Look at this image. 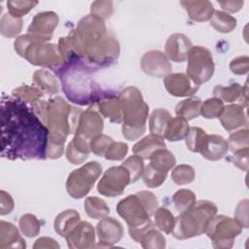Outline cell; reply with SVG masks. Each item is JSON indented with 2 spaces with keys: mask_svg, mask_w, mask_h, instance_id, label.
<instances>
[{
  "mask_svg": "<svg viewBox=\"0 0 249 249\" xmlns=\"http://www.w3.org/2000/svg\"><path fill=\"white\" fill-rule=\"evenodd\" d=\"M49 130L34 110L21 99H1V156L15 160H45Z\"/></svg>",
  "mask_w": 249,
  "mask_h": 249,
  "instance_id": "cell-1",
  "label": "cell"
},
{
  "mask_svg": "<svg viewBox=\"0 0 249 249\" xmlns=\"http://www.w3.org/2000/svg\"><path fill=\"white\" fill-rule=\"evenodd\" d=\"M68 35L76 56L89 67H106L119 57V42L107 30L104 20L95 16L84 17Z\"/></svg>",
  "mask_w": 249,
  "mask_h": 249,
  "instance_id": "cell-2",
  "label": "cell"
},
{
  "mask_svg": "<svg viewBox=\"0 0 249 249\" xmlns=\"http://www.w3.org/2000/svg\"><path fill=\"white\" fill-rule=\"evenodd\" d=\"M62 89L73 103L89 105L102 99L115 96L114 93L104 91L92 79L91 69L80 58L65 61L57 68Z\"/></svg>",
  "mask_w": 249,
  "mask_h": 249,
  "instance_id": "cell-3",
  "label": "cell"
},
{
  "mask_svg": "<svg viewBox=\"0 0 249 249\" xmlns=\"http://www.w3.org/2000/svg\"><path fill=\"white\" fill-rule=\"evenodd\" d=\"M81 113L82 110L72 107L60 96L48 100L44 121L49 130L47 158L53 160L62 156L66 138L75 132Z\"/></svg>",
  "mask_w": 249,
  "mask_h": 249,
  "instance_id": "cell-4",
  "label": "cell"
},
{
  "mask_svg": "<svg viewBox=\"0 0 249 249\" xmlns=\"http://www.w3.org/2000/svg\"><path fill=\"white\" fill-rule=\"evenodd\" d=\"M118 97L123 114V135L127 140H137L146 131L149 106L144 101L141 91L135 87L125 88Z\"/></svg>",
  "mask_w": 249,
  "mask_h": 249,
  "instance_id": "cell-5",
  "label": "cell"
},
{
  "mask_svg": "<svg viewBox=\"0 0 249 249\" xmlns=\"http://www.w3.org/2000/svg\"><path fill=\"white\" fill-rule=\"evenodd\" d=\"M47 41L49 40L46 38L27 33L17 38L14 43L15 51L33 65L58 68L64 63V59L57 45Z\"/></svg>",
  "mask_w": 249,
  "mask_h": 249,
  "instance_id": "cell-6",
  "label": "cell"
},
{
  "mask_svg": "<svg viewBox=\"0 0 249 249\" xmlns=\"http://www.w3.org/2000/svg\"><path fill=\"white\" fill-rule=\"evenodd\" d=\"M217 206L209 200H197L175 219L172 235L176 239H188L205 232L211 219L217 214Z\"/></svg>",
  "mask_w": 249,
  "mask_h": 249,
  "instance_id": "cell-7",
  "label": "cell"
},
{
  "mask_svg": "<svg viewBox=\"0 0 249 249\" xmlns=\"http://www.w3.org/2000/svg\"><path fill=\"white\" fill-rule=\"evenodd\" d=\"M158 205V199L153 193L141 191L120 200L116 209L128 228H135L151 221Z\"/></svg>",
  "mask_w": 249,
  "mask_h": 249,
  "instance_id": "cell-8",
  "label": "cell"
},
{
  "mask_svg": "<svg viewBox=\"0 0 249 249\" xmlns=\"http://www.w3.org/2000/svg\"><path fill=\"white\" fill-rule=\"evenodd\" d=\"M241 231L242 227L235 219L216 214L209 222L205 233L214 248L228 249L232 247L235 237Z\"/></svg>",
  "mask_w": 249,
  "mask_h": 249,
  "instance_id": "cell-9",
  "label": "cell"
},
{
  "mask_svg": "<svg viewBox=\"0 0 249 249\" xmlns=\"http://www.w3.org/2000/svg\"><path fill=\"white\" fill-rule=\"evenodd\" d=\"M102 172L98 161H89L73 170L66 181V191L73 198H82L92 189Z\"/></svg>",
  "mask_w": 249,
  "mask_h": 249,
  "instance_id": "cell-10",
  "label": "cell"
},
{
  "mask_svg": "<svg viewBox=\"0 0 249 249\" xmlns=\"http://www.w3.org/2000/svg\"><path fill=\"white\" fill-rule=\"evenodd\" d=\"M187 76L196 86H200L211 79L215 64L210 51L202 46H195L189 52Z\"/></svg>",
  "mask_w": 249,
  "mask_h": 249,
  "instance_id": "cell-11",
  "label": "cell"
},
{
  "mask_svg": "<svg viewBox=\"0 0 249 249\" xmlns=\"http://www.w3.org/2000/svg\"><path fill=\"white\" fill-rule=\"evenodd\" d=\"M129 183L130 175L124 165L112 166L102 175L97 184V191L102 196L115 197L121 196Z\"/></svg>",
  "mask_w": 249,
  "mask_h": 249,
  "instance_id": "cell-12",
  "label": "cell"
},
{
  "mask_svg": "<svg viewBox=\"0 0 249 249\" xmlns=\"http://www.w3.org/2000/svg\"><path fill=\"white\" fill-rule=\"evenodd\" d=\"M128 232L130 237L135 242L140 243L143 248L162 249L166 245L164 236L159 230L155 228L152 221H149L148 223L139 227L128 228Z\"/></svg>",
  "mask_w": 249,
  "mask_h": 249,
  "instance_id": "cell-13",
  "label": "cell"
},
{
  "mask_svg": "<svg viewBox=\"0 0 249 249\" xmlns=\"http://www.w3.org/2000/svg\"><path fill=\"white\" fill-rule=\"evenodd\" d=\"M96 233L98 237V244L95 245V247H113L114 244L118 243L122 239L124 235V229L117 219L113 217H105L97 223Z\"/></svg>",
  "mask_w": 249,
  "mask_h": 249,
  "instance_id": "cell-14",
  "label": "cell"
},
{
  "mask_svg": "<svg viewBox=\"0 0 249 249\" xmlns=\"http://www.w3.org/2000/svg\"><path fill=\"white\" fill-rule=\"evenodd\" d=\"M140 66L147 75L162 78L171 73V64L169 59L160 51H149L145 53L140 60Z\"/></svg>",
  "mask_w": 249,
  "mask_h": 249,
  "instance_id": "cell-15",
  "label": "cell"
},
{
  "mask_svg": "<svg viewBox=\"0 0 249 249\" xmlns=\"http://www.w3.org/2000/svg\"><path fill=\"white\" fill-rule=\"evenodd\" d=\"M102 130L103 120L96 111L92 109L82 111L75 130L76 135L90 141L96 135L101 134Z\"/></svg>",
  "mask_w": 249,
  "mask_h": 249,
  "instance_id": "cell-16",
  "label": "cell"
},
{
  "mask_svg": "<svg viewBox=\"0 0 249 249\" xmlns=\"http://www.w3.org/2000/svg\"><path fill=\"white\" fill-rule=\"evenodd\" d=\"M67 245L72 249H86L95 247V231L93 227L86 221H81L66 236Z\"/></svg>",
  "mask_w": 249,
  "mask_h": 249,
  "instance_id": "cell-17",
  "label": "cell"
},
{
  "mask_svg": "<svg viewBox=\"0 0 249 249\" xmlns=\"http://www.w3.org/2000/svg\"><path fill=\"white\" fill-rule=\"evenodd\" d=\"M163 84L166 90L173 96L185 97L195 94L198 86L184 73H170L163 79Z\"/></svg>",
  "mask_w": 249,
  "mask_h": 249,
  "instance_id": "cell-18",
  "label": "cell"
},
{
  "mask_svg": "<svg viewBox=\"0 0 249 249\" xmlns=\"http://www.w3.org/2000/svg\"><path fill=\"white\" fill-rule=\"evenodd\" d=\"M193 44L190 39L181 33L170 35L165 43V55L174 62H184L188 58Z\"/></svg>",
  "mask_w": 249,
  "mask_h": 249,
  "instance_id": "cell-19",
  "label": "cell"
},
{
  "mask_svg": "<svg viewBox=\"0 0 249 249\" xmlns=\"http://www.w3.org/2000/svg\"><path fill=\"white\" fill-rule=\"evenodd\" d=\"M58 16L54 12L38 13L28 26V33L37 35L48 40L53 37V32L57 26Z\"/></svg>",
  "mask_w": 249,
  "mask_h": 249,
  "instance_id": "cell-20",
  "label": "cell"
},
{
  "mask_svg": "<svg viewBox=\"0 0 249 249\" xmlns=\"http://www.w3.org/2000/svg\"><path fill=\"white\" fill-rule=\"evenodd\" d=\"M228 150V142L224 137L217 134H206L198 153L204 159L214 161L224 158Z\"/></svg>",
  "mask_w": 249,
  "mask_h": 249,
  "instance_id": "cell-21",
  "label": "cell"
},
{
  "mask_svg": "<svg viewBox=\"0 0 249 249\" xmlns=\"http://www.w3.org/2000/svg\"><path fill=\"white\" fill-rule=\"evenodd\" d=\"M243 108L239 104H230L224 107L220 122L227 131H232L247 124V117Z\"/></svg>",
  "mask_w": 249,
  "mask_h": 249,
  "instance_id": "cell-22",
  "label": "cell"
},
{
  "mask_svg": "<svg viewBox=\"0 0 249 249\" xmlns=\"http://www.w3.org/2000/svg\"><path fill=\"white\" fill-rule=\"evenodd\" d=\"M180 3L184 8V10L188 13L190 18L197 22L210 20V18H212L215 12L212 3L206 0H202V1L185 0V1H181Z\"/></svg>",
  "mask_w": 249,
  "mask_h": 249,
  "instance_id": "cell-23",
  "label": "cell"
},
{
  "mask_svg": "<svg viewBox=\"0 0 249 249\" xmlns=\"http://www.w3.org/2000/svg\"><path fill=\"white\" fill-rule=\"evenodd\" d=\"M89 152V141L75 134L67 145L65 155L67 160L72 164H81L88 159Z\"/></svg>",
  "mask_w": 249,
  "mask_h": 249,
  "instance_id": "cell-24",
  "label": "cell"
},
{
  "mask_svg": "<svg viewBox=\"0 0 249 249\" xmlns=\"http://www.w3.org/2000/svg\"><path fill=\"white\" fill-rule=\"evenodd\" d=\"M25 240L18 230L10 222L0 221V248H25Z\"/></svg>",
  "mask_w": 249,
  "mask_h": 249,
  "instance_id": "cell-25",
  "label": "cell"
},
{
  "mask_svg": "<svg viewBox=\"0 0 249 249\" xmlns=\"http://www.w3.org/2000/svg\"><path fill=\"white\" fill-rule=\"evenodd\" d=\"M80 222V214L74 209H67L56 216L53 229L58 235L65 237Z\"/></svg>",
  "mask_w": 249,
  "mask_h": 249,
  "instance_id": "cell-26",
  "label": "cell"
},
{
  "mask_svg": "<svg viewBox=\"0 0 249 249\" xmlns=\"http://www.w3.org/2000/svg\"><path fill=\"white\" fill-rule=\"evenodd\" d=\"M161 148H166L163 139L150 134L135 143L132 147V152L143 160H149L157 150Z\"/></svg>",
  "mask_w": 249,
  "mask_h": 249,
  "instance_id": "cell-27",
  "label": "cell"
},
{
  "mask_svg": "<svg viewBox=\"0 0 249 249\" xmlns=\"http://www.w3.org/2000/svg\"><path fill=\"white\" fill-rule=\"evenodd\" d=\"M171 118L170 113L166 109L158 108L154 110L149 120V129L151 134L164 139L165 129Z\"/></svg>",
  "mask_w": 249,
  "mask_h": 249,
  "instance_id": "cell-28",
  "label": "cell"
},
{
  "mask_svg": "<svg viewBox=\"0 0 249 249\" xmlns=\"http://www.w3.org/2000/svg\"><path fill=\"white\" fill-rule=\"evenodd\" d=\"M33 84L43 93L55 94L59 90V84L56 78L47 70H37L33 74Z\"/></svg>",
  "mask_w": 249,
  "mask_h": 249,
  "instance_id": "cell-29",
  "label": "cell"
},
{
  "mask_svg": "<svg viewBox=\"0 0 249 249\" xmlns=\"http://www.w3.org/2000/svg\"><path fill=\"white\" fill-rule=\"evenodd\" d=\"M98 111L103 117L108 118L112 123L120 124L123 121L120 99L116 95L99 101Z\"/></svg>",
  "mask_w": 249,
  "mask_h": 249,
  "instance_id": "cell-30",
  "label": "cell"
},
{
  "mask_svg": "<svg viewBox=\"0 0 249 249\" xmlns=\"http://www.w3.org/2000/svg\"><path fill=\"white\" fill-rule=\"evenodd\" d=\"M190 126L187 120L178 116L175 118H171L166 126L164 138L171 142L180 141L186 138Z\"/></svg>",
  "mask_w": 249,
  "mask_h": 249,
  "instance_id": "cell-31",
  "label": "cell"
},
{
  "mask_svg": "<svg viewBox=\"0 0 249 249\" xmlns=\"http://www.w3.org/2000/svg\"><path fill=\"white\" fill-rule=\"evenodd\" d=\"M12 95L18 97L27 103L32 109H35L44 99V93L36 87L32 86H20L12 91Z\"/></svg>",
  "mask_w": 249,
  "mask_h": 249,
  "instance_id": "cell-32",
  "label": "cell"
},
{
  "mask_svg": "<svg viewBox=\"0 0 249 249\" xmlns=\"http://www.w3.org/2000/svg\"><path fill=\"white\" fill-rule=\"evenodd\" d=\"M201 100L198 97H190L180 101L175 107V113L178 117L187 121L197 118L200 115Z\"/></svg>",
  "mask_w": 249,
  "mask_h": 249,
  "instance_id": "cell-33",
  "label": "cell"
},
{
  "mask_svg": "<svg viewBox=\"0 0 249 249\" xmlns=\"http://www.w3.org/2000/svg\"><path fill=\"white\" fill-rule=\"evenodd\" d=\"M150 165L154 168L168 173V171L175 165L176 160L174 155L166 148L157 150L149 159Z\"/></svg>",
  "mask_w": 249,
  "mask_h": 249,
  "instance_id": "cell-34",
  "label": "cell"
},
{
  "mask_svg": "<svg viewBox=\"0 0 249 249\" xmlns=\"http://www.w3.org/2000/svg\"><path fill=\"white\" fill-rule=\"evenodd\" d=\"M86 214L92 219H102L108 216L110 208L105 200L98 196H89L84 202Z\"/></svg>",
  "mask_w": 249,
  "mask_h": 249,
  "instance_id": "cell-35",
  "label": "cell"
},
{
  "mask_svg": "<svg viewBox=\"0 0 249 249\" xmlns=\"http://www.w3.org/2000/svg\"><path fill=\"white\" fill-rule=\"evenodd\" d=\"M209 21L210 25L221 33H230L236 26L235 18L223 11H215Z\"/></svg>",
  "mask_w": 249,
  "mask_h": 249,
  "instance_id": "cell-36",
  "label": "cell"
},
{
  "mask_svg": "<svg viewBox=\"0 0 249 249\" xmlns=\"http://www.w3.org/2000/svg\"><path fill=\"white\" fill-rule=\"evenodd\" d=\"M22 28V19L13 17L11 14H5L0 20V33L7 38L18 36Z\"/></svg>",
  "mask_w": 249,
  "mask_h": 249,
  "instance_id": "cell-37",
  "label": "cell"
},
{
  "mask_svg": "<svg viewBox=\"0 0 249 249\" xmlns=\"http://www.w3.org/2000/svg\"><path fill=\"white\" fill-rule=\"evenodd\" d=\"M156 227L164 233H171L175 226L174 215L164 207H158L154 213Z\"/></svg>",
  "mask_w": 249,
  "mask_h": 249,
  "instance_id": "cell-38",
  "label": "cell"
},
{
  "mask_svg": "<svg viewBox=\"0 0 249 249\" xmlns=\"http://www.w3.org/2000/svg\"><path fill=\"white\" fill-rule=\"evenodd\" d=\"M172 201L174 204L175 209L182 213L188 209H190L196 201V195L191 190L188 189H181L175 192L172 196Z\"/></svg>",
  "mask_w": 249,
  "mask_h": 249,
  "instance_id": "cell-39",
  "label": "cell"
},
{
  "mask_svg": "<svg viewBox=\"0 0 249 249\" xmlns=\"http://www.w3.org/2000/svg\"><path fill=\"white\" fill-rule=\"evenodd\" d=\"M241 90L242 87L237 83H233L228 87L217 85L213 89V95L222 101L224 100L226 102H234L238 100Z\"/></svg>",
  "mask_w": 249,
  "mask_h": 249,
  "instance_id": "cell-40",
  "label": "cell"
},
{
  "mask_svg": "<svg viewBox=\"0 0 249 249\" xmlns=\"http://www.w3.org/2000/svg\"><path fill=\"white\" fill-rule=\"evenodd\" d=\"M18 227L23 235L27 237H34L39 233L41 225L35 215L26 213L19 218Z\"/></svg>",
  "mask_w": 249,
  "mask_h": 249,
  "instance_id": "cell-41",
  "label": "cell"
},
{
  "mask_svg": "<svg viewBox=\"0 0 249 249\" xmlns=\"http://www.w3.org/2000/svg\"><path fill=\"white\" fill-rule=\"evenodd\" d=\"M224 103L217 97L206 99L200 106V115L205 119L219 118L224 110Z\"/></svg>",
  "mask_w": 249,
  "mask_h": 249,
  "instance_id": "cell-42",
  "label": "cell"
},
{
  "mask_svg": "<svg viewBox=\"0 0 249 249\" xmlns=\"http://www.w3.org/2000/svg\"><path fill=\"white\" fill-rule=\"evenodd\" d=\"M195 169L188 164H179L171 172V179L177 185H187L194 181Z\"/></svg>",
  "mask_w": 249,
  "mask_h": 249,
  "instance_id": "cell-43",
  "label": "cell"
},
{
  "mask_svg": "<svg viewBox=\"0 0 249 249\" xmlns=\"http://www.w3.org/2000/svg\"><path fill=\"white\" fill-rule=\"evenodd\" d=\"M249 131L247 128L239 129L230 135L228 139V148L231 152L235 153L249 146Z\"/></svg>",
  "mask_w": 249,
  "mask_h": 249,
  "instance_id": "cell-44",
  "label": "cell"
},
{
  "mask_svg": "<svg viewBox=\"0 0 249 249\" xmlns=\"http://www.w3.org/2000/svg\"><path fill=\"white\" fill-rule=\"evenodd\" d=\"M166 176H167L166 172L160 171V170L154 168L153 166H151L150 164H148L144 167V171L142 174L143 181L148 188L160 187L165 181Z\"/></svg>",
  "mask_w": 249,
  "mask_h": 249,
  "instance_id": "cell-45",
  "label": "cell"
},
{
  "mask_svg": "<svg viewBox=\"0 0 249 249\" xmlns=\"http://www.w3.org/2000/svg\"><path fill=\"white\" fill-rule=\"evenodd\" d=\"M122 165H124L128 170L130 175V183H134L140 177H142L145 166L141 157L137 155L130 156L122 163Z\"/></svg>",
  "mask_w": 249,
  "mask_h": 249,
  "instance_id": "cell-46",
  "label": "cell"
},
{
  "mask_svg": "<svg viewBox=\"0 0 249 249\" xmlns=\"http://www.w3.org/2000/svg\"><path fill=\"white\" fill-rule=\"evenodd\" d=\"M206 134L207 133L200 127H197V126L190 127L189 132L186 136V145L188 149L192 152L198 153Z\"/></svg>",
  "mask_w": 249,
  "mask_h": 249,
  "instance_id": "cell-47",
  "label": "cell"
},
{
  "mask_svg": "<svg viewBox=\"0 0 249 249\" xmlns=\"http://www.w3.org/2000/svg\"><path fill=\"white\" fill-rule=\"evenodd\" d=\"M38 3V1H8L7 7L9 14L15 18H21V17L30 12Z\"/></svg>",
  "mask_w": 249,
  "mask_h": 249,
  "instance_id": "cell-48",
  "label": "cell"
},
{
  "mask_svg": "<svg viewBox=\"0 0 249 249\" xmlns=\"http://www.w3.org/2000/svg\"><path fill=\"white\" fill-rule=\"evenodd\" d=\"M114 140L105 134H98L89 141L90 152L98 157H104Z\"/></svg>",
  "mask_w": 249,
  "mask_h": 249,
  "instance_id": "cell-49",
  "label": "cell"
},
{
  "mask_svg": "<svg viewBox=\"0 0 249 249\" xmlns=\"http://www.w3.org/2000/svg\"><path fill=\"white\" fill-rule=\"evenodd\" d=\"M113 13V2L111 1H94L90 6V15L101 19L108 18Z\"/></svg>",
  "mask_w": 249,
  "mask_h": 249,
  "instance_id": "cell-50",
  "label": "cell"
},
{
  "mask_svg": "<svg viewBox=\"0 0 249 249\" xmlns=\"http://www.w3.org/2000/svg\"><path fill=\"white\" fill-rule=\"evenodd\" d=\"M127 151H128L127 144L124 142L114 141L108 148L104 157L106 160H122L126 156Z\"/></svg>",
  "mask_w": 249,
  "mask_h": 249,
  "instance_id": "cell-51",
  "label": "cell"
},
{
  "mask_svg": "<svg viewBox=\"0 0 249 249\" xmlns=\"http://www.w3.org/2000/svg\"><path fill=\"white\" fill-rule=\"evenodd\" d=\"M249 58L246 55L237 56L233 58L230 63V69L236 75H243L248 72Z\"/></svg>",
  "mask_w": 249,
  "mask_h": 249,
  "instance_id": "cell-52",
  "label": "cell"
},
{
  "mask_svg": "<svg viewBox=\"0 0 249 249\" xmlns=\"http://www.w3.org/2000/svg\"><path fill=\"white\" fill-rule=\"evenodd\" d=\"M235 220L242 228H248V199L241 200L236 206Z\"/></svg>",
  "mask_w": 249,
  "mask_h": 249,
  "instance_id": "cell-53",
  "label": "cell"
},
{
  "mask_svg": "<svg viewBox=\"0 0 249 249\" xmlns=\"http://www.w3.org/2000/svg\"><path fill=\"white\" fill-rule=\"evenodd\" d=\"M232 163L243 171L248 170V148L233 153Z\"/></svg>",
  "mask_w": 249,
  "mask_h": 249,
  "instance_id": "cell-54",
  "label": "cell"
},
{
  "mask_svg": "<svg viewBox=\"0 0 249 249\" xmlns=\"http://www.w3.org/2000/svg\"><path fill=\"white\" fill-rule=\"evenodd\" d=\"M15 203L13 197L10 196L9 193L2 190L0 192V214L7 215L11 213L14 209Z\"/></svg>",
  "mask_w": 249,
  "mask_h": 249,
  "instance_id": "cell-55",
  "label": "cell"
},
{
  "mask_svg": "<svg viewBox=\"0 0 249 249\" xmlns=\"http://www.w3.org/2000/svg\"><path fill=\"white\" fill-rule=\"evenodd\" d=\"M219 5L222 7V9L228 13H236L238 12L242 6H243V1H219Z\"/></svg>",
  "mask_w": 249,
  "mask_h": 249,
  "instance_id": "cell-56",
  "label": "cell"
},
{
  "mask_svg": "<svg viewBox=\"0 0 249 249\" xmlns=\"http://www.w3.org/2000/svg\"><path fill=\"white\" fill-rule=\"evenodd\" d=\"M33 248H59V244L51 237L43 236L35 241Z\"/></svg>",
  "mask_w": 249,
  "mask_h": 249,
  "instance_id": "cell-57",
  "label": "cell"
}]
</instances>
